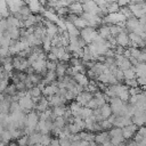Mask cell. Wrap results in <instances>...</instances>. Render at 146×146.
<instances>
[{"instance_id": "obj_25", "label": "cell", "mask_w": 146, "mask_h": 146, "mask_svg": "<svg viewBox=\"0 0 146 146\" xmlns=\"http://www.w3.org/2000/svg\"><path fill=\"white\" fill-rule=\"evenodd\" d=\"M11 135H10V132L8 131V130H3L2 131V133L0 135V140L2 141V143H5V144H8L9 141H11Z\"/></svg>"}, {"instance_id": "obj_19", "label": "cell", "mask_w": 146, "mask_h": 146, "mask_svg": "<svg viewBox=\"0 0 146 146\" xmlns=\"http://www.w3.org/2000/svg\"><path fill=\"white\" fill-rule=\"evenodd\" d=\"M79 136H80L81 140H84L87 143L94 141V138H95V133H91V132H88V131H81L79 133Z\"/></svg>"}, {"instance_id": "obj_30", "label": "cell", "mask_w": 146, "mask_h": 146, "mask_svg": "<svg viewBox=\"0 0 146 146\" xmlns=\"http://www.w3.org/2000/svg\"><path fill=\"white\" fill-rule=\"evenodd\" d=\"M98 124H99V127H100L102 131H108L110 129H112V128H113V125H112L107 120H103V121H100Z\"/></svg>"}, {"instance_id": "obj_8", "label": "cell", "mask_w": 146, "mask_h": 146, "mask_svg": "<svg viewBox=\"0 0 146 146\" xmlns=\"http://www.w3.org/2000/svg\"><path fill=\"white\" fill-rule=\"evenodd\" d=\"M68 67H70V65H68L67 62H58L57 66H56V70H55L56 76H64L66 74V71H67Z\"/></svg>"}, {"instance_id": "obj_43", "label": "cell", "mask_w": 146, "mask_h": 146, "mask_svg": "<svg viewBox=\"0 0 146 146\" xmlns=\"http://www.w3.org/2000/svg\"><path fill=\"white\" fill-rule=\"evenodd\" d=\"M84 107H87V108H90V110H95V108H97V105H96V102H95V99L92 98L91 100H89L87 104H86V106Z\"/></svg>"}, {"instance_id": "obj_34", "label": "cell", "mask_w": 146, "mask_h": 146, "mask_svg": "<svg viewBox=\"0 0 146 146\" xmlns=\"http://www.w3.org/2000/svg\"><path fill=\"white\" fill-rule=\"evenodd\" d=\"M128 49H129V52H130V57L136 58V59L138 58V56L141 52V50L139 48H128Z\"/></svg>"}, {"instance_id": "obj_6", "label": "cell", "mask_w": 146, "mask_h": 146, "mask_svg": "<svg viewBox=\"0 0 146 146\" xmlns=\"http://www.w3.org/2000/svg\"><path fill=\"white\" fill-rule=\"evenodd\" d=\"M25 3L27 5V7H29L31 14H33V15H36V14L42 13V11L44 10L43 7L40 5V1H27V2H25Z\"/></svg>"}, {"instance_id": "obj_16", "label": "cell", "mask_w": 146, "mask_h": 146, "mask_svg": "<svg viewBox=\"0 0 146 146\" xmlns=\"http://www.w3.org/2000/svg\"><path fill=\"white\" fill-rule=\"evenodd\" d=\"M65 27H66V32L68 35H72V36H79L80 35V30H78L73 24L65 22Z\"/></svg>"}, {"instance_id": "obj_41", "label": "cell", "mask_w": 146, "mask_h": 146, "mask_svg": "<svg viewBox=\"0 0 146 146\" xmlns=\"http://www.w3.org/2000/svg\"><path fill=\"white\" fill-rule=\"evenodd\" d=\"M140 50H141V52L138 56L137 60H138V63H145V60H146V50H145V48L144 49H140Z\"/></svg>"}, {"instance_id": "obj_49", "label": "cell", "mask_w": 146, "mask_h": 146, "mask_svg": "<svg viewBox=\"0 0 146 146\" xmlns=\"http://www.w3.org/2000/svg\"><path fill=\"white\" fill-rule=\"evenodd\" d=\"M116 3L119 6V8H122V7H127L129 5V1L128 0H119V1H116Z\"/></svg>"}, {"instance_id": "obj_23", "label": "cell", "mask_w": 146, "mask_h": 146, "mask_svg": "<svg viewBox=\"0 0 146 146\" xmlns=\"http://www.w3.org/2000/svg\"><path fill=\"white\" fill-rule=\"evenodd\" d=\"M51 111L56 115V117H62L66 111V106H56V107H52Z\"/></svg>"}, {"instance_id": "obj_14", "label": "cell", "mask_w": 146, "mask_h": 146, "mask_svg": "<svg viewBox=\"0 0 146 146\" xmlns=\"http://www.w3.org/2000/svg\"><path fill=\"white\" fill-rule=\"evenodd\" d=\"M29 138V141H27V146H34L36 144L40 143V138H41V133L38 132V131H34L32 132L31 135L27 136Z\"/></svg>"}, {"instance_id": "obj_38", "label": "cell", "mask_w": 146, "mask_h": 146, "mask_svg": "<svg viewBox=\"0 0 146 146\" xmlns=\"http://www.w3.org/2000/svg\"><path fill=\"white\" fill-rule=\"evenodd\" d=\"M18 13H19L22 16H29V15H31V11H30V9H29V7H27L26 3L21 7V9H19Z\"/></svg>"}, {"instance_id": "obj_55", "label": "cell", "mask_w": 146, "mask_h": 146, "mask_svg": "<svg viewBox=\"0 0 146 146\" xmlns=\"http://www.w3.org/2000/svg\"><path fill=\"white\" fill-rule=\"evenodd\" d=\"M100 146H114V145H113L111 141H106V143H104V144L100 145Z\"/></svg>"}, {"instance_id": "obj_35", "label": "cell", "mask_w": 146, "mask_h": 146, "mask_svg": "<svg viewBox=\"0 0 146 146\" xmlns=\"http://www.w3.org/2000/svg\"><path fill=\"white\" fill-rule=\"evenodd\" d=\"M58 62H52V60H47L46 62V70L47 71H55Z\"/></svg>"}, {"instance_id": "obj_51", "label": "cell", "mask_w": 146, "mask_h": 146, "mask_svg": "<svg viewBox=\"0 0 146 146\" xmlns=\"http://www.w3.org/2000/svg\"><path fill=\"white\" fill-rule=\"evenodd\" d=\"M49 146H59V143H58V138H51V141H50Z\"/></svg>"}, {"instance_id": "obj_2", "label": "cell", "mask_w": 146, "mask_h": 146, "mask_svg": "<svg viewBox=\"0 0 146 146\" xmlns=\"http://www.w3.org/2000/svg\"><path fill=\"white\" fill-rule=\"evenodd\" d=\"M115 41H116V44H117V46H121V47H123V48L129 47V42H130L129 36H128V33H127L124 30L115 36Z\"/></svg>"}, {"instance_id": "obj_24", "label": "cell", "mask_w": 146, "mask_h": 146, "mask_svg": "<svg viewBox=\"0 0 146 146\" xmlns=\"http://www.w3.org/2000/svg\"><path fill=\"white\" fill-rule=\"evenodd\" d=\"M108 27H110V32H111V35L112 36H116L119 33H121L123 30L119 26V25H116V24H111V25H108Z\"/></svg>"}, {"instance_id": "obj_9", "label": "cell", "mask_w": 146, "mask_h": 146, "mask_svg": "<svg viewBox=\"0 0 146 146\" xmlns=\"http://www.w3.org/2000/svg\"><path fill=\"white\" fill-rule=\"evenodd\" d=\"M131 68L133 70L136 78H144L146 76V65L145 63H138L136 66H131Z\"/></svg>"}, {"instance_id": "obj_26", "label": "cell", "mask_w": 146, "mask_h": 146, "mask_svg": "<svg viewBox=\"0 0 146 146\" xmlns=\"http://www.w3.org/2000/svg\"><path fill=\"white\" fill-rule=\"evenodd\" d=\"M123 72V78H124V80H131V79H136V74H135V72H133V70L130 67V68H128V70H124V71H122Z\"/></svg>"}, {"instance_id": "obj_17", "label": "cell", "mask_w": 146, "mask_h": 146, "mask_svg": "<svg viewBox=\"0 0 146 146\" xmlns=\"http://www.w3.org/2000/svg\"><path fill=\"white\" fill-rule=\"evenodd\" d=\"M99 112H100V115L103 116L104 120H107L108 116L112 114V111H111V107L108 104H104L102 107H99Z\"/></svg>"}, {"instance_id": "obj_10", "label": "cell", "mask_w": 146, "mask_h": 146, "mask_svg": "<svg viewBox=\"0 0 146 146\" xmlns=\"http://www.w3.org/2000/svg\"><path fill=\"white\" fill-rule=\"evenodd\" d=\"M94 141H95L97 145H103L104 143L110 141L108 132H107V131H100V132L96 133V135H95V138H94Z\"/></svg>"}, {"instance_id": "obj_42", "label": "cell", "mask_w": 146, "mask_h": 146, "mask_svg": "<svg viewBox=\"0 0 146 146\" xmlns=\"http://www.w3.org/2000/svg\"><path fill=\"white\" fill-rule=\"evenodd\" d=\"M15 88L17 91H26V87H25V83L24 82H18L15 84Z\"/></svg>"}, {"instance_id": "obj_57", "label": "cell", "mask_w": 146, "mask_h": 146, "mask_svg": "<svg viewBox=\"0 0 146 146\" xmlns=\"http://www.w3.org/2000/svg\"><path fill=\"white\" fill-rule=\"evenodd\" d=\"M1 65H2V58L0 57V66H1Z\"/></svg>"}, {"instance_id": "obj_56", "label": "cell", "mask_w": 146, "mask_h": 146, "mask_svg": "<svg viewBox=\"0 0 146 146\" xmlns=\"http://www.w3.org/2000/svg\"><path fill=\"white\" fill-rule=\"evenodd\" d=\"M34 146H44V145H42V144H36V145H34Z\"/></svg>"}, {"instance_id": "obj_52", "label": "cell", "mask_w": 146, "mask_h": 146, "mask_svg": "<svg viewBox=\"0 0 146 146\" xmlns=\"http://www.w3.org/2000/svg\"><path fill=\"white\" fill-rule=\"evenodd\" d=\"M138 145H139V146H145V145H146V138H143V139L138 143Z\"/></svg>"}, {"instance_id": "obj_53", "label": "cell", "mask_w": 146, "mask_h": 146, "mask_svg": "<svg viewBox=\"0 0 146 146\" xmlns=\"http://www.w3.org/2000/svg\"><path fill=\"white\" fill-rule=\"evenodd\" d=\"M136 144H137V143H135V141H132V140H130V141H128V143H125V145H124V146H136Z\"/></svg>"}, {"instance_id": "obj_22", "label": "cell", "mask_w": 146, "mask_h": 146, "mask_svg": "<svg viewBox=\"0 0 146 146\" xmlns=\"http://www.w3.org/2000/svg\"><path fill=\"white\" fill-rule=\"evenodd\" d=\"M73 25L79 30V29H86V27H88V23L83 19V18H81V17H78L75 21H74V23H73Z\"/></svg>"}, {"instance_id": "obj_5", "label": "cell", "mask_w": 146, "mask_h": 146, "mask_svg": "<svg viewBox=\"0 0 146 146\" xmlns=\"http://www.w3.org/2000/svg\"><path fill=\"white\" fill-rule=\"evenodd\" d=\"M137 129H138V128H137L135 124H130V125H128V127L122 128V129H121V130H122V137L124 138V140L131 139L132 136L136 133Z\"/></svg>"}, {"instance_id": "obj_46", "label": "cell", "mask_w": 146, "mask_h": 146, "mask_svg": "<svg viewBox=\"0 0 146 146\" xmlns=\"http://www.w3.org/2000/svg\"><path fill=\"white\" fill-rule=\"evenodd\" d=\"M136 80H137V83H138L139 87H141V88L145 87V84H146V76H144V78H136Z\"/></svg>"}, {"instance_id": "obj_58", "label": "cell", "mask_w": 146, "mask_h": 146, "mask_svg": "<svg viewBox=\"0 0 146 146\" xmlns=\"http://www.w3.org/2000/svg\"><path fill=\"white\" fill-rule=\"evenodd\" d=\"M97 146H99V145H97Z\"/></svg>"}, {"instance_id": "obj_18", "label": "cell", "mask_w": 146, "mask_h": 146, "mask_svg": "<svg viewBox=\"0 0 146 146\" xmlns=\"http://www.w3.org/2000/svg\"><path fill=\"white\" fill-rule=\"evenodd\" d=\"M145 120H146V115H140V116H131V122L132 124H135L137 128L139 127H143L144 123H145Z\"/></svg>"}, {"instance_id": "obj_44", "label": "cell", "mask_w": 146, "mask_h": 146, "mask_svg": "<svg viewBox=\"0 0 146 146\" xmlns=\"http://www.w3.org/2000/svg\"><path fill=\"white\" fill-rule=\"evenodd\" d=\"M64 98H65L66 102H67V100H73V99H75V96L73 95V92L66 90V92H65V95H64Z\"/></svg>"}, {"instance_id": "obj_32", "label": "cell", "mask_w": 146, "mask_h": 146, "mask_svg": "<svg viewBox=\"0 0 146 146\" xmlns=\"http://www.w3.org/2000/svg\"><path fill=\"white\" fill-rule=\"evenodd\" d=\"M50 141H51V137H50L49 133L48 135H41V138H40V143L39 144H42L44 146H49Z\"/></svg>"}, {"instance_id": "obj_48", "label": "cell", "mask_w": 146, "mask_h": 146, "mask_svg": "<svg viewBox=\"0 0 146 146\" xmlns=\"http://www.w3.org/2000/svg\"><path fill=\"white\" fill-rule=\"evenodd\" d=\"M59 146H70L71 141L68 140V138H63V139H58Z\"/></svg>"}, {"instance_id": "obj_28", "label": "cell", "mask_w": 146, "mask_h": 146, "mask_svg": "<svg viewBox=\"0 0 146 146\" xmlns=\"http://www.w3.org/2000/svg\"><path fill=\"white\" fill-rule=\"evenodd\" d=\"M67 125V129H68V132L70 135H75V133H80L82 130L75 124V123H72V124H66Z\"/></svg>"}, {"instance_id": "obj_54", "label": "cell", "mask_w": 146, "mask_h": 146, "mask_svg": "<svg viewBox=\"0 0 146 146\" xmlns=\"http://www.w3.org/2000/svg\"><path fill=\"white\" fill-rule=\"evenodd\" d=\"M8 146H18V145H17V143H16V141H13V140H11V141H9V143H8Z\"/></svg>"}, {"instance_id": "obj_31", "label": "cell", "mask_w": 146, "mask_h": 146, "mask_svg": "<svg viewBox=\"0 0 146 146\" xmlns=\"http://www.w3.org/2000/svg\"><path fill=\"white\" fill-rule=\"evenodd\" d=\"M29 92H30V96H31V98H38V97H40L41 96V90L35 86V87H33L32 89H30V90H27Z\"/></svg>"}, {"instance_id": "obj_27", "label": "cell", "mask_w": 146, "mask_h": 146, "mask_svg": "<svg viewBox=\"0 0 146 146\" xmlns=\"http://www.w3.org/2000/svg\"><path fill=\"white\" fill-rule=\"evenodd\" d=\"M108 137H110V139L111 138H113V137H117V136H121L122 135V130H121V128H112V129H110L108 131Z\"/></svg>"}, {"instance_id": "obj_7", "label": "cell", "mask_w": 146, "mask_h": 146, "mask_svg": "<svg viewBox=\"0 0 146 146\" xmlns=\"http://www.w3.org/2000/svg\"><path fill=\"white\" fill-rule=\"evenodd\" d=\"M58 92V88L56 84H47L42 90H41V95L43 97H49V96H54L57 95Z\"/></svg>"}, {"instance_id": "obj_45", "label": "cell", "mask_w": 146, "mask_h": 146, "mask_svg": "<svg viewBox=\"0 0 146 146\" xmlns=\"http://www.w3.org/2000/svg\"><path fill=\"white\" fill-rule=\"evenodd\" d=\"M9 80H6V79H3V80H0V90L3 92V90L8 87V84H9V82H8Z\"/></svg>"}, {"instance_id": "obj_15", "label": "cell", "mask_w": 146, "mask_h": 146, "mask_svg": "<svg viewBox=\"0 0 146 146\" xmlns=\"http://www.w3.org/2000/svg\"><path fill=\"white\" fill-rule=\"evenodd\" d=\"M73 79H74V81H75L78 84H80V86H82V87H86V86L88 84V82H89V80H88V78L86 76V74H82V73L75 74V75L73 76Z\"/></svg>"}, {"instance_id": "obj_21", "label": "cell", "mask_w": 146, "mask_h": 146, "mask_svg": "<svg viewBox=\"0 0 146 146\" xmlns=\"http://www.w3.org/2000/svg\"><path fill=\"white\" fill-rule=\"evenodd\" d=\"M17 94V90H16V88H15V84H8V87L3 90V92H2V95H5V96H9V97H13V96H15Z\"/></svg>"}, {"instance_id": "obj_20", "label": "cell", "mask_w": 146, "mask_h": 146, "mask_svg": "<svg viewBox=\"0 0 146 146\" xmlns=\"http://www.w3.org/2000/svg\"><path fill=\"white\" fill-rule=\"evenodd\" d=\"M119 6H117V3L116 2H114V1H110L108 3H107V6H106V10H107V15L108 14H114V13H117L119 11Z\"/></svg>"}, {"instance_id": "obj_12", "label": "cell", "mask_w": 146, "mask_h": 146, "mask_svg": "<svg viewBox=\"0 0 146 146\" xmlns=\"http://www.w3.org/2000/svg\"><path fill=\"white\" fill-rule=\"evenodd\" d=\"M97 33H98V35H99L102 39H104V40H106V41L112 36V35H111V32H110L108 25H105V24L99 25V29H98Z\"/></svg>"}, {"instance_id": "obj_36", "label": "cell", "mask_w": 146, "mask_h": 146, "mask_svg": "<svg viewBox=\"0 0 146 146\" xmlns=\"http://www.w3.org/2000/svg\"><path fill=\"white\" fill-rule=\"evenodd\" d=\"M124 86H127L128 88H137L139 87L137 83L136 79H131V80H124Z\"/></svg>"}, {"instance_id": "obj_29", "label": "cell", "mask_w": 146, "mask_h": 146, "mask_svg": "<svg viewBox=\"0 0 146 146\" xmlns=\"http://www.w3.org/2000/svg\"><path fill=\"white\" fill-rule=\"evenodd\" d=\"M52 124H54V128H57V129H62V128H64L66 125V123H65L63 117H56L55 121L52 122Z\"/></svg>"}, {"instance_id": "obj_39", "label": "cell", "mask_w": 146, "mask_h": 146, "mask_svg": "<svg viewBox=\"0 0 146 146\" xmlns=\"http://www.w3.org/2000/svg\"><path fill=\"white\" fill-rule=\"evenodd\" d=\"M27 141H29V138H27V136H22V137H19L18 139H17V145L18 146H27Z\"/></svg>"}, {"instance_id": "obj_37", "label": "cell", "mask_w": 146, "mask_h": 146, "mask_svg": "<svg viewBox=\"0 0 146 146\" xmlns=\"http://www.w3.org/2000/svg\"><path fill=\"white\" fill-rule=\"evenodd\" d=\"M117 98H119L122 103H128V100H129V98H130V95H129L128 90H125V91H123L122 94H120Z\"/></svg>"}, {"instance_id": "obj_4", "label": "cell", "mask_w": 146, "mask_h": 146, "mask_svg": "<svg viewBox=\"0 0 146 146\" xmlns=\"http://www.w3.org/2000/svg\"><path fill=\"white\" fill-rule=\"evenodd\" d=\"M67 9H68V14H73V15L79 16V17L83 14V9H82V5H81V2L73 1V2L67 7Z\"/></svg>"}, {"instance_id": "obj_3", "label": "cell", "mask_w": 146, "mask_h": 146, "mask_svg": "<svg viewBox=\"0 0 146 146\" xmlns=\"http://www.w3.org/2000/svg\"><path fill=\"white\" fill-rule=\"evenodd\" d=\"M92 98H94L92 94L87 92V91H83V92L79 94V95L75 97V102H76V103H78L80 106L84 107V106H86V104H87L89 100H91Z\"/></svg>"}, {"instance_id": "obj_11", "label": "cell", "mask_w": 146, "mask_h": 146, "mask_svg": "<svg viewBox=\"0 0 146 146\" xmlns=\"http://www.w3.org/2000/svg\"><path fill=\"white\" fill-rule=\"evenodd\" d=\"M24 5H25V2H23V1H8V2H7L8 10H9V13H11V14L18 13L19 9H21V7L24 6Z\"/></svg>"}, {"instance_id": "obj_47", "label": "cell", "mask_w": 146, "mask_h": 146, "mask_svg": "<svg viewBox=\"0 0 146 146\" xmlns=\"http://www.w3.org/2000/svg\"><path fill=\"white\" fill-rule=\"evenodd\" d=\"M138 135H140L141 137H144V138H146V128L143 125V127H139L138 129H137V131H136Z\"/></svg>"}, {"instance_id": "obj_1", "label": "cell", "mask_w": 146, "mask_h": 146, "mask_svg": "<svg viewBox=\"0 0 146 146\" xmlns=\"http://www.w3.org/2000/svg\"><path fill=\"white\" fill-rule=\"evenodd\" d=\"M80 36L84 40V42L88 44L90 42H92L97 36H98V33H97V30L95 29H91V27H86V29H82L80 31Z\"/></svg>"}, {"instance_id": "obj_33", "label": "cell", "mask_w": 146, "mask_h": 146, "mask_svg": "<svg viewBox=\"0 0 146 146\" xmlns=\"http://www.w3.org/2000/svg\"><path fill=\"white\" fill-rule=\"evenodd\" d=\"M110 141L114 145V146H119L120 144H122L123 141H124V138L122 137V135L121 136H117V137H113V138H111L110 139Z\"/></svg>"}, {"instance_id": "obj_40", "label": "cell", "mask_w": 146, "mask_h": 146, "mask_svg": "<svg viewBox=\"0 0 146 146\" xmlns=\"http://www.w3.org/2000/svg\"><path fill=\"white\" fill-rule=\"evenodd\" d=\"M68 62H70L71 66H79V65L82 64L81 58H74V57H71V59H70Z\"/></svg>"}, {"instance_id": "obj_50", "label": "cell", "mask_w": 146, "mask_h": 146, "mask_svg": "<svg viewBox=\"0 0 146 146\" xmlns=\"http://www.w3.org/2000/svg\"><path fill=\"white\" fill-rule=\"evenodd\" d=\"M78 44H79L80 48H84V47L87 46V43L84 42V40H83L81 36H78Z\"/></svg>"}, {"instance_id": "obj_13", "label": "cell", "mask_w": 146, "mask_h": 146, "mask_svg": "<svg viewBox=\"0 0 146 146\" xmlns=\"http://www.w3.org/2000/svg\"><path fill=\"white\" fill-rule=\"evenodd\" d=\"M34 108H35L36 111H39L40 113H41V112H44L46 110H48V108H49V104H48L47 98L43 97V96H41V97H40V100L35 104Z\"/></svg>"}]
</instances>
